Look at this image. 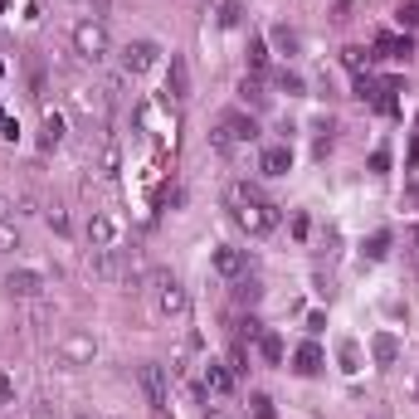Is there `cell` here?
I'll return each mask as SVG.
<instances>
[{"mask_svg": "<svg viewBox=\"0 0 419 419\" xmlns=\"http://www.w3.org/2000/svg\"><path fill=\"white\" fill-rule=\"evenodd\" d=\"M88 249H117V220L103 210L88 220Z\"/></svg>", "mask_w": 419, "mask_h": 419, "instance_id": "9", "label": "cell"}, {"mask_svg": "<svg viewBox=\"0 0 419 419\" xmlns=\"http://www.w3.org/2000/svg\"><path fill=\"white\" fill-rule=\"evenodd\" d=\"M137 380H141V395H146V405H151V415H156V410H166V400H171V380H166V365H156V361L137 365Z\"/></svg>", "mask_w": 419, "mask_h": 419, "instance_id": "5", "label": "cell"}, {"mask_svg": "<svg viewBox=\"0 0 419 419\" xmlns=\"http://www.w3.org/2000/svg\"><path fill=\"white\" fill-rule=\"evenodd\" d=\"M108 49H112V34H108V25H103L98 15L74 25V54H79V59L98 64V59H108Z\"/></svg>", "mask_w": 419, "mask_h": 419, "instance_id": "3", "label": "cell"}, {"mask_svg": "<svg viewBox=\"0 0 419 419\" xmlns=\"http://www.w3.org/2000/svg\"><path fill=\"white\" fill-rule=\"evenodd\" d=\"M273 84H278L288 98H298V93H303V79H298L293 69H278V74H273Z\"/></svg>", "mask_w": 419, "mask_h": 419, "instance_id": "25", "label": "cell"}, {"mask_svg": "<svg viewBox=\"0 0 419 419\" xmlns=\"http://www.w3.org/2000/svg\"><path fill=\"white\" fill-rule=\"evenodd\" d=\"M49 224H54L59 234H69V215H64V210H59V205H54V210H49Z\"/></svg>", "mask_w": 419, "mask_h": 419, "instance_id": "34", "label": "cell"}, {"mask_svg": "<svg viewBox=\"0 0 419 419\" xmlns=\"http://www.w3.org/2000/svg\"><path fill=\"white\" fill-rule=\"evenodd\" d=\"M258 166H263V176H288V171H293V151H288V146H268Z\"/></svg>", "mask_w": 419, "mask_h": 419, "instance_id": "15", "label": "cell"}, {"mask_svg": "<svg viewBox=\"0 0 419 419\" xmlns=\"http://www.w3.org/2000/svg\"><path fill=\"white\" fill-rule=\"evenodd\" d=\"M220 122L234 132V141H258V122H253L249 112H224Z\"/></svg>", "mask_w": 419, "mask_h": 419, "instance_id": "13", "label": "cell"}, {"mask_svg": "<svg viewBox=\"0 0 419 419\" xmlns=\"http://www.w3.org/2000/svg\"><path fill=\"white\" fill-rule=\"evenodd\" d=\"M141 293H151V303H156V312H161V317H181V312L191 308V298H186L181 278H176V273H166V268H151V273H146V283H141Z\"/></svg>", "mask_w": 419, "mask_h": 419, "instance_id": "2", "label": "cell"}, {"mask_svg": "<svg viewBox=\"0 0 419 419\" xmlns=\"http://www.w3.org/2000/svg\"><path fill=\"white\" fill-rule=\"evenodd\" d=\"M258 356H263L268 365H283V336L278 332H263V336H258Z\"/></svg>", "mask_w": 419, "mask_h": 419, "instance_id": "18", "label": "cell"}, {"mask_svg": "<svg viewBox=\"0 0 419 419\" xmlns=\"http://www.w3.org/2000/svg\"><path fill=\"white\" fill-rule=\"evenodd\" d=\"M370 356H375V365H395L400 361V336H390V332L370 336Z\"/></svg>", "mask_w": 419, "mask_h": 419, "instance_id": "14", "label": "cell"}, {"mask_svg": "<svg viewBox=\"0 0 419 419\" xmlns=\"http://www.w3.org/2000/svg\"><path fill=\"white\" fill-rule=\"evenodd\" d=\"M10 210H15V200H10V196H0V224L10 220Z\"/></svg>", "mask_w": 419, "mask_h": 419, "instance_id": "35", "label": "cell"}, {"mask_svg": "<svg viewBox=\"0 0 419 419\" xmlns=\"http://www.w3.org/2000/svg\"><path fill=\"white\" fill-rule=\"evenodd\" d=\"M224 200H229V215H234V224H239V229H249L253 239H268V234L278 229V205L263 196L258 186H249V181H234V186L224 191Z\"/></svg>", "mask_w": 419, "mask_h": 419, "instance_id": "1", "label": "cell"}, {"mask_svg": "<svg viewBox=\"0 0 419 419\" xmlns=\"http://www.w3.org/2000/svg\"><path fill=\"white\" fill-rule=\"evenodd\" d=\"M249 415H253V419H273V400H268L263 390L249 395Z\"/></svg>", "mask_w": 419, "mask_h": 419, "instance_id": "27", "label": "cell"}, {"mask_svg": "<svg viewBox=\"0 0 419 419\" xmlns=\"http://www.w3.org/2000/svg\"><path fill=\"white\" fill-rule=\"evenodd\" d=\"M234 298H239V303H258V283L253 278H234Z\"/></svg>", "mask_w": 419, "mask_h": 419, "instance_id": "29", "label": "cell"}, {"mask_svg": "<svg viewBox=\"0 0 419 419\" xmlns=\"http://www.w3.org/2000/svg\"><path fill=\"white\" fill-rule=\"evenodd\" d=\"M375 49H380V54H390V59H410V39H400V34H380V39H375Z\"/></svg>", "mask_w": 419, "mask_h": 419, "instance_id": "20", "label": "cell"}, {"mask_svg": "<svg viewBox=\"0 0 419 419\" xmlns=\"http://www.w3.org/2000/svg\"><path fill=\"white\" fill-rule=\"evenodd\" d=\"M385 253H390V234H385V229H375V234L365 239V258H385Z\"/></svg>", "mask_w": 419, "mask_h": 419, "instance_id": "24", "label": "cell"}, {"mask_svg": "<svg viewBox=\"0 0 419 419\" xmlns=\"http://www.w3.org/2000/svg\"><path fill=\"white\" fill-rule=\"evenodd\" d=\"M332 20H336V25L351 20V0H332Z\"/></svg>", "mask_w": 419, "mask_h": 419, "instance_id": "33", "label": "cell"}, {"mask_svg": "<svg viewBox=\"0 0 419 419\" xmlns=\"http://www.w3.org/2000/svg\"><path fill=\"white\" fill-rule=\"evenodd\" d=\"M0 249H20V234L10 224H0Z\"/></svg>", "mask_w": 419, "mask_h": 419, "instance_id": "32", "label": "cell"}, {"mask_svg": "<svg viewBox=\"0 0 419 419\" xmlns=\"http://www.w3.org/2000/svg\"><path fill=\"white\" fill-rule=\"evenodd\" d=\"M239 98H244V103H253V108H263V103H268V93H263V79H258V74H244V84H239Z\"/></svg>", "mask_w": 419, "mask_h": 419, "instance_id": "17", "label": "cell"}, {"mask_svg": "<svg viewBox=\"0 0 419 419\" xmlns=\"http://www.w3.org/2000/svg\"><path fill=\"white\" fill-rule=\"evenodd\" d=\"M273 44H278L283 54L293 59V54H298V49H303V34H298V29H293V25H278V29H273Z\"/></svg>", "mask_w": 419, "mask_h": 419, "instance_id": "19", "label": "cell"}, {"mask_svg": "<svg viewBox=\"0 0 419 419\" xmlns=\"http://www.w3.org/2000/svg\"><path fill=\"white\" fill-rule=\"evenodd\" d=\"M69 108L103 127V122H108V108H112V88H74V93H69Z\"/></svg>", "mask_w": 419, "mask_h": 419, "instance_id": "4", "label": "cell"}, {"mask_svg": "<svg viewBox=\"0 0 419 419\" xmlns=\"http://www.w3.org/2000/svg\"><path fill=\"white\" fill-rule=\"evenodd\" d=\"M249 69H253V74H263V69H268V44H263L258 34L249 39Z\"/></svg>", "mask_w": 419, "mask_h": 419, "instance_id": "23", "label": "cell"}, {"mask_svg": "<svg viewBox=\"0 0 419 419\" xmlns=\"http://www.w3.org/2000/svg\"><path fill=\"white\" fill-rule=\"evenodd\" d=\"M39 141H44V146H59V141H64V117H59V112H44V132H39Z\"/></svg>", "mask_w": 419, "mask_h": 419, "instance_id": "22", "label": "cell"}, {"mask_svg": "<svg viewBox=\"0 0 419 419\" xmlns=\"http://www.w3.org/2000/svg\"><path fill=\"white\" fill-rule=\"evenodd\" d=\"M215 5H220V15H215L220 25H239V0H215Z\"/></svg>", "mask_w": 419, "mask_h": 419, "instance_id": "30", "label": "cell"}, {"mask_svg": "<svg viewBox=\"0 0 419 419\" xmlns=\"http://www.w3.org/2000/svg\"><path fill=\"white\" fill-rule=\"evenodd\" d=\"M44 288H49V278H44V273H39V268H15V273H10V278H5V293H10V298H44Z\"/></svg>", "mask_w": 419, "mask_h": 419, "instance_id": "6", "label": "cell"}, {"mask_svg": "<svg viewBox=\"0 0 419 419\" xmlns=\"http://www.w3.org/2000/svg\"><path fill=\"white\" fill-rule=\"evenodd\" d=\"M395 25L400 29H419V0H400V5H395Z\"/></svg>", "mask_w": 419, "mask_h": 419, "instance_id": "21", "label": "cell"}, {"mask_svg": "<svg viewBox=\"0 0 419 419\" xmlns=\"http://www.w3.org/2000/svg\"><path fill=\"white\" fill-rule=\"evenodd\" d=\"M341 370H361V346L356 341H341Z\"/></svg>", "mask_w": 419, "mask_h": 419, "instance_id": "28", "label": "cell"}, {"mask_svg": "<svg viewBox=\"0 0 419 419\" xmlns=\"http://www.w3.org/2000/svg\"><path fill=\"white\" fill-rule=\"evenodd\" d=\"M205 390L215 395V400H229V395H234V370L220 365V361H210L205 365Z\"/></svg>", "mask_w": 419, "mask_h": 419, "instance_id": "12", "label": "cell"}, {"mask_svg": "<svg viewBox=\"0 0 419 419\" xmlns=\"http://www.w3.org/2000/svg\"><path fill=\"white\" fill-rule=\"evenodd\" d=\"M5 5H10V0H0V10H5Z\"/></svg>", "mask_w": 419, "mask_h": 419, "instance_id": "36", "label": "cell"}, {"mask_svg": "<svg viewBox=\"0 0 419 419\" xmlns=\"http://www.w3.org/2000/svg\"><path fill=\"white\" fill-rule=\"evenodd\" d=\"M298 375H317L322 370V346L317 341H308V346H298V365H293Z\"/></svg>", "mask_w": 419, "mask_h": 419, "instance_id": "16", "label": "cell"}, {"mask_svg": "<svg viewBox=\"0 0 419 419\" xmlns=\"http://www.w3.org/2000/svg\"><path fill=\"white\" fill-rule=\"evenodd\" d=\"M64 356H69V365H88L93 356H98V341L88 332H69L64 336Z\"/></svg>", "mask_w": 419, "mask_h": 419, "instance_id": "10", "label": "cell"}, {"mask_svg": "<svg viewBox=\"0 0 419 419\" xmlns=\"http://www.w3.org/2000/svg\"><path fill=\"white\" fill-rule=\"evenodd\" d=\"M200 415L205 419H229V410H224V400H215V395H200Z\"/></svg>", "mask_w": 419, "mask_h": 419, "instance_id": "26", "label": "cell"}, {"mask_svg": "<svg viewBox=\"0 0 419 419\" xmlns=\"http://www.w3.org/2000/svg\"><path fill=\"white\" fill-rule=\"evenodd\" d=\"M244 268H249L244 249H229V244L215 249V273H220V278H244Z\"/></svg>", "mask_w": 419, "mask_h": 419, "instance_id": "11", "label": "cell"}, {"mask_svg": "<svg viewBox=\"0 0 419 419\" xmlns=\"http://www.w3.org/2000/svg\"><path fill=\"white\" fill-rule=\"evenodd\" d=\"M210 141H215V146H220V151H234V146H239V141H234V132H229V127H215V132H210Z\"/></svg>", "mask_w": 419, "mask_h": 419, "instance_id": "31", "label": "cell"}, {"mask_svg": "<svg viewBox=\"0 0 419 419\" xmlns=\"http://www.w3.org/2000/svg\"><path fill=\"white\" fill-rule=\"evenodd\" d=\"M156 54H161V49H156L151 39H127V44H122V74H146V69L156 64Z\"/></svg>", "mask_w": 419, "mask_h": 419, "instance_id": "7", "label": "cell"}, {"mask_svg": "<svg viewBox=\"0 0 419 419\" xmlns=\"http://www.w3.org/2000/svg\"><path fill=\"white\" fill-rule=\"evenodd\" d=\"M166 93H171V103H186L191 98V64L181 54H171V64H166Z\"/></svg>", "mask_w": 419, "mask_h": 419, "instance_id": "8", "label": "cell"}]
</instances>
